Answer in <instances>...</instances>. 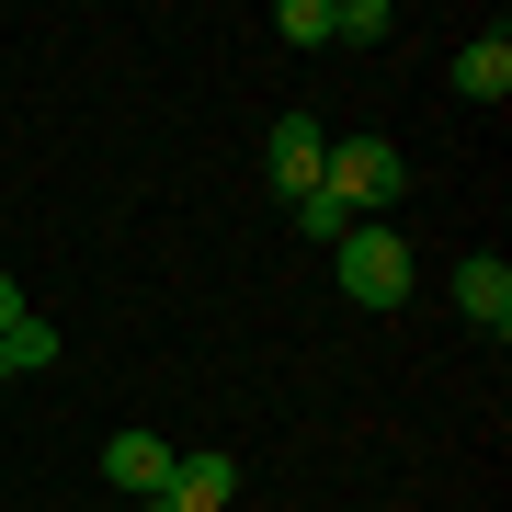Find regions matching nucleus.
<instances>
[{
  "label": "nucleus",
  "mask_w": 512,
  "mask_h": 512,
  "mask_svg": "<svg viewBox=\"0 0 512 512\" xmlns=\"http://www.w3.org/2000/svg\"><path fill=\"white\" fill-rule=\"evenodd\" d=\"M12 319H23V285H12V274H0V330H12Z\"/></svg>",
  "instance_id": "f8f14e48"
},
{
  "label": "nucleus",
  "mask_w": 512,
  "mask_h": 512,
  "mask_svg": "<svg viewBox=\"0 0 512 512\" xmlns=\"http://www.w3.org/2000/svg\"><path fill=\"white\" fill-rule=\"evenodd\" d=\"M456 308L490 330V342H512V262H501V251H467V262H456Z\"/></svg>",
  "instance_id": "39448f33"
},
{
  "label": "nucleus",
  "mask_w": 512,
  "mask_h": 512,
  "mask_svg": "<svg viewBox=\"0 0 512 512\" xmlns=\"http://www.w3.org/2000/svg\"><path fill=\"white\" fill-rule=\"evenodd\" d=\"M57 353H69V342H57V319H35V308H23L12 330H0V376H46Z\"/></svg>",
  "instance_id": "6e6552de"
},
{
  "label": "nucleus",
  "mask_w": 512,
  "mask_h": 512,
  "mask_svg": "<svg viewBox=\"0 0 512 512\" xmlns=\"http://www.w3.org/2000/svg\"><path fill=\"white\" fill-rule=\"evenodd\" d=\"M228 501H239L228 444H205V456H171V490H148V512H228Z\"/></svg>",
  "instance_id": "20e7f679"
},
{
  "label": "nucleus",
  "mask_w": 512,
  "mask_h": 512,
  "mask_svg": "<svg viewBox=\"0 0 512 512\" xmlns=\"http://www.w3.org/2000/svg\"><path fill=\"white\" fill-rule=\"evenodd\" d=\"M330 274H342L353 308H399V296H410V239H399V217H365L342 251H330Z\"/></svg>",
  "instance_id": "f03ea898"
},
{
  "label": "nucleus",
  "mask_w": 512,
  "mask_h": 512,
  "mask_svg": "<svg viewBox=\"0 0 512 512\" xmlns=\"http://www.w3.org/2000/svg\"><path fill=\"white\" fill-rule=\"evenodd\" d=\"M296 228H308V239H319V251H342V239H353V228H365V217H353V205H342V194H308V205H296Z\"/></svg>",
  "instance_id": "9d476101"
},
{
  "label": "nucleus",
  "mask_w": 512,
  "mask_h": 512,
  "mask_svg": "<svg viewBox=\"0 0 512 512\" xmlns=\"http://www.w3.org/2000/svg\"><path fill=\"white\" fill-rule=\"evenodd\" d=\"M262 171H274V194H285V205H308V194H319V171H330V126H308V114H274V137H262Z\"/></svg>",
  "instance_id": "7ed1b4c3"
},
{
  "label": "nucleus",
  "mask_w": 512,
  "mask_h": 512,
  "mask_svg": "<svg viewBox=\"0 0 512 512\" xmlns=\"http://www.w3.org/2000/svg\"><path fill=\"white\" fill-rule=\"evenodd\" d=\"M0 387H12V376H0Z\"/></svg>",
  "instance_id": "ddd939ff"
},
{
  "label": "nucleus",
  "mask_w": 512,
  "mask_h": 512,
  "mask_svg": "<svg viewBox=\"0 0 512 512\" xmlns=\"http://www.w3.org/2000/svg\"><path fill=\"white\" fill-rule=\"evenodd\" d=\"M387 35H399L387 0H330V46H387Z\"/></svg>",
  "instance_id": "1a4fd4ad"
},
{
  "label": "nucleus",
  "mask_w": 512,
  "mask_h": 512,
  "mask_svg": "<svg viewBox=\"0 0 512 512\" xmlns=\"http://www.w3.org/2000/svg\"><path fill=\"white\" fill-rule=\"evenodd\" d=\"M274 35L285 46H330V0H274Z\"/></svg>",
  "instance_id": "9b49d317"
},
{
  "label": "nucleus",
  "mask_w": 512,
  "mask_h": 512,
  "mask_svg": "<svg viewBox=\"0 0 512 512\" xmlns=\"http://www.w3.org/2000/svg\"><path fill=\"white\" fill-rule=\"evenodd\" d=\"M456 92H467V103H501V92H512V35L456 46Z\"/></svg>",
  "instance_id": "0eeeda50"
},
{
  "label": "nucleus",
  "mask_w": 512,
  "mask_h": 512,
  "mask_svg": "<svg viewBox=\"0 0 512 512\" xmlns=\"http://www.w3.org/2000/svg\"><path fill=\"white\" fill-rule=\"evenodd\" d=\"M399 183H410L399 137H330V171H319V194H342L353 217H399Z\"/></svg>",
  "instance_id": "f257e3e1"
},
{
  "label": "nucleus",
  "mask_w": 512,
  "mask_h": 512,
  "mask_svg": "<svg viewBox=\"0 0 512 512\" xmlns=\"http://www.w3.org/2000/svg\"><path fill=\"white\" fill-rule=\"evenodd\" d=\"M103 478H114V490H137V501H148V490H171V444H160V433H137V421H126V433L103 444Z\"/></svg>",
  "instance_id": "423d86ee"
}]
</instances>
